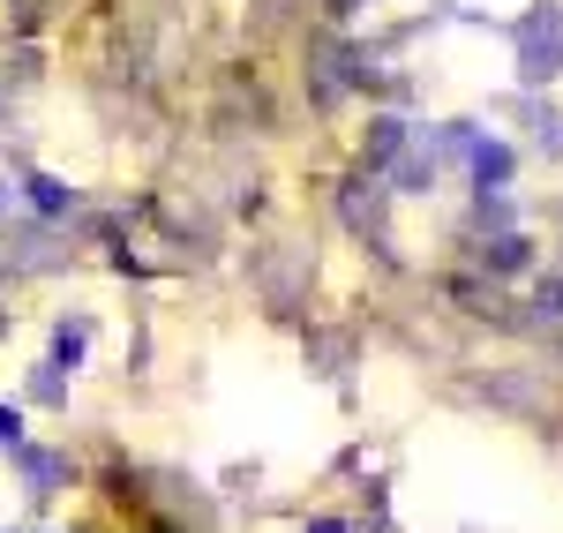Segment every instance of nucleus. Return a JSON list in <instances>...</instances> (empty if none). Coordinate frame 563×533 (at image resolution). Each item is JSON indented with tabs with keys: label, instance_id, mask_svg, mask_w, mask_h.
Returning <instances> with one entry per match:
<instances>
[{
	"label": "nucleus",
	"instance_id": "nucleus-1",
	"mask_svg": "<svg viewBox=\"0 0 563 533\" xmlns=\"http://www.w3.org/2000/svg\"><path fill=\"white\" fill-rule=\"evenodd\" d=\"M556 31H563V23H556V8H541V15H533V23L519 31V76H526V84L556 76V60H563V53H556Z\"/></svg>",
	"mask_w": 563,
	"mask_h": 533
},
{
	"label": "nucleus",
	"instance_id": "nucleus-2",
	"mask_svg": "<svg viewBox=\"0 0 563 533\" xmlns=\"http://www.w3.org/2000/svg\"><path fill=\"white\" fill-rule=\"evenodd\" d=\"M474 180L481 188H504L511 180V151L504 143H474Z\"/></svg>",
	"mask_w": 563,
	"mask_h": 533
},
{
	"label": "nucleus",
	"instance_id": "nucleus-3",
	"mask_svg": "<svg viewBox=\"0 0 563 533\" xmlns=\"http://www.w3.org/2000/svg\"><path fill=\"white\" fill-rule=\"evenodd\" d=\"M23 188H31V203H38V211H68V203H76V188H60V180H45V174H31Z\"/></svg>",
	"mask_w": 563,
	"mask_h": 533
},
{
	"label": "nucleus",
	"instance_id": "nucleus-4",
	"mask_svg": "<svg viewBox=\"0 0 563 533\" xmlns=\"http://www.w3.org/2000/svg\"><path fill=\"white\" fill-rule=\"evenodd\" d=\"M23 474H31V496H53V481H60L68 466H60V458H45V451H31V458H23Z\"/></svg>",
	"mask_w": 563,
	"mask_h": 533
},
{
	"label": "nucleus",
	"instance_id": "nucleus-5",
	"mask_svg": "<svg viewBox=\"0 0 563 533\" xmlns=\"http://www.w3.org/2000/svg\"><path fill=\"white\" fill-rule=\"evenodd\" d=\"M398 143H406V121H376L368 129V158L384 166V158H398Z\"/></svg>",
	"mask_w": 563,
	"mask_h": 533
},
{
	"label": "nucleus",
	"instance_id": "nucleus-6",
	"mask_svg": "<svg viewBox=\"0 0 563 533\" xmlns=\"http://www.w3.org/2000/svg\"><path fill=\"white\" fill-rule=\"evenodd\" d=\"M488 264H496V270H526V241H519V233L488 241Z\"/></svg>",
	"mask_w": 563,
	"mask_h": 533
},
{
	"label": "nucleus",
	"instance_id": "nucleus-7",
	"mask_svg": "<svg viewBox=\"0 0 563 533\" xmlns=\"http://www.w3.org/2000/svg\"><path fill=\"white\" fill-rule=\"evenodd\" d=\"M53 368H60V360H53ZM53 368L31 376V399H45V406H60V376H53Z\"/></svg>",
	"mask_w": 563,
	"mask_h": 533
},
{
	"label": "nucleus",
	"instance_id": "nucleus-8",
	"mask_svg": "<svg viewBox=\"0 0 563 533\" xmlns=\"http://www.w3.org/2000/svg\"><path fill=\"white\" fill-rule=\"evenodd\" d=\"M541 151L563 158V113H541Z\"/></svg>",
	"mask_w": 563,
	"mask_h": 533
},
{
	"label": "nucleus",
	"instance_id": "nucleus-9",
	"mask_svg": "<svg viewBox=\"0 0 563 533\" xmlns=\"http://www.w3.org/2000/svg\"><path fill=\"white\" fill-rule=\"evenodd\" d=\"M76 354H84V331H60V338H53V360H60V368H76Z\"/></svg>",
	"mask_w": 563,
	"mask_h": 533
},
{
	"label": "nucleus",
	"instance_id": "nucleus-10",
	"mask_svg": "<svg viewBox=\"0 0 563 533\" xmlns=\"http://www.w3.org/2000/svg\"><path fill=\"white\" fill-rule=\"evenodd\" d=\"M0 444H23V413L15 406H0Z\"/></svg>",
	"mask_w": 563,
	"mask_h": 533
},
{
	"label": "nucleus",
	"instance_id": "nucleus-11",
	"mask_svg": "<svg viewBox=\"0 0 563 533\" xmlns=\"http://www.w3.org/2000/svg\"><path fill=\"white\" fill-rule=\"evenodd\" d=\"M541 315H563V278H549V286H541Z\"/></svg>",
	"mask_w": 563,
	"mask_h": 533
},
{
	"label": "nucleus",
	"instance_id": "nucleus-12",
	"mask_svg": "<svg viewBox=\"0 0 563 533\" xmlns=\"http://www.w3.org/2000/svg\"><path fill=\"white\" fill-rule=\"evenodd\" d=\"M308 533H346V526H339V519H316V526H308Z\"/></svg>",
	"mask_w": 563,
	"mask_h": 533
},
{
	"label": "nucleus",
	"instance_id": "nucleus-13",
	"mask_svg": "<svg viewBox=\"0 0 563 533\" xmlns=\"http://www.w3.org/2000/svg\"><path fill=\"white\" fill-rule=\"evenodd\" d=\"M0 219H8V180H0Z\"/></svg>",
	"mask_w": 563,
	"mask_h": 533
}]
</instances>
